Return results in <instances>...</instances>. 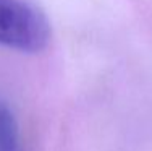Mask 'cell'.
Returning a JSON list of instances; mask_svg holds the SVG:
<instances>
[{
    "instance_id": "6da1fadb",
    "label": "cell",
    "mask_w": 152,
    "mask_h": 151,
    "mask_svg": "<svg viewBox=\"0 0 152 151\" xmlns=\"http://www.w3.org/2000/svg\"><path fill=\"white\" fill-rule=\"evenodd\" d=\"M50 41V23L28 0H0V44L21 52H39Z\"/></svg>"
},
{
    "instance_id": "7a4b0ae2",
    "label": "cell",
    "mask_w": 152,
    "mask_h": 151,
    "mask_svg": "<svg viewBox=\"0 0 152 151\" xmlns=\"http://www.w3.org/2000/svg\"><path fill=\"white\" fill-rule=\"evenodd\" d=\"M0 151H23L16 117L2 98H0Z\"/></svg>"
}]
</instances>
